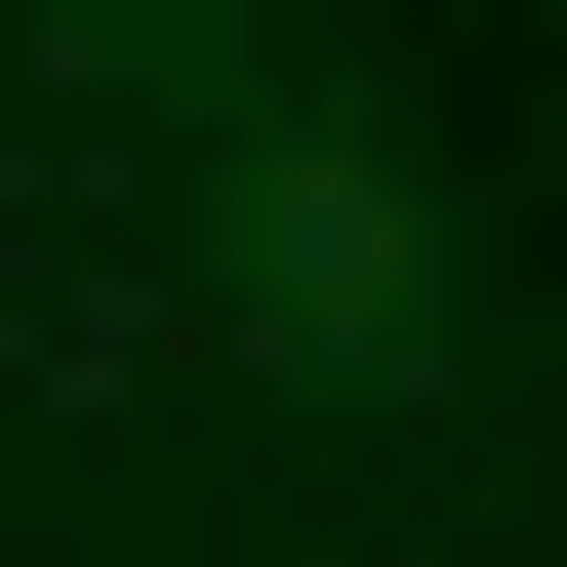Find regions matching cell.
Wrapping results in <instances>:
<instances>
[{"label":"cell","mask_w":567,"mask_h":567,"mask_svg":"<svg viewBox=\"0 0 567 567\" xmlns=\"http://www.w3.org/2000/svg\"><path fill=\"white\" fill-rule=\"evenodd\" d=\"M203 284H244V365H324V405H446V365H486L446 203H405L365 122H203Z\"/></svg>","instance_id":"cell-1"},{"label":"cell","mask_w":567,"mask_h":567,"mask_svg":"<svg viewBox=\"0 0 567 567\" xmlns=\"http://www.w3.org/2000/svg\"><path fill=\"white\" fill-rule=\"evenodd\" d=\"M41 82H244V0H41Z\"/></svg>","instance_id":"cell-2"}]
</instances>
